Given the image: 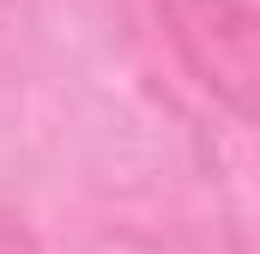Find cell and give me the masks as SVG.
I'll list each match as a JSON object with an SVG mask.
<instances>
[{
	"mask_svg": "<svg viewBox=\"0 0 260 254\" xmlns=\"http://www.w3.org/2000/svg\"><path fill=\"white\" fill-rule=\"evenodd\" d=\"M182 61L236 115L260 121V18L236 0H164Z\"/></svg>",
	"mask_w": 260,
	"mask_h": 254,
	"instance_id": "1",
	"label": "cell"
},
{
	"mask_svg": "<svg viewBox=\"0 0 260 254\" xmlns=\"http://www.w3.org/2000/svg\"><path fill=\"white\" fill-rule=\"evenodd\" d=\"M0 254H18V248H12V242H0Z\"/></svg>",
	"mask_w": 260,
	"mask_h": 254,
	"instance_id": "2",
	"label": "cell"
}]
</instances>
